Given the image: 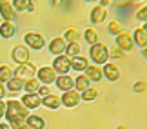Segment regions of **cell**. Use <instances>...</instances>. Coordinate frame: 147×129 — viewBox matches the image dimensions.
<instances>
[{
	"label": "cell",
	"mask_w": 147,
	"mask_h": 129,
	"mask_svg": "<svg viewBox=\"0 0 147 129\" xmlns=\"http://www.w3.org/2000/svg\"><path fill=\"white\" fill-rule=\"evenodd\" d=\"M29 113L31 111L26 109L20 100H16V98H7L5 100V116L4 118H5V122H9L13 129L24 126L27 116H29Z\"/></svg>",
	"instance_id": "obj_1"
},
{
	"label": "cell",
	"mask_w": 147,
	"mask_h": 129,
	"mask_svg": "<svg viewBox=\"0 0 147 129\" xmlns=\"http://www.w3.org/2000/svg\"><path fill=\"white\" fill-rule=\"evenodd\" d=\"M89 60H91V64L104 66L105 62L111 60L109 58V47L104 42H96L93 46H89Z\"/></svg>",
	"instance_id": "obj_2"
},
{
	"label": "cell",
	"mask_w": 147,
	"mask_h": 129,
	"mask_svg": "<svg viewBox=\"0 0 147 129\" xmlns=\"http://www.w3.org/2000/svg\"><path fill=\"white\" fill-rule=\"evenodd\" d=\"M46 36L38 31H26L24 33V46H27L31 51H42L46 47Z\"/></svg>",
	"instance_id": "obj_3"
},
{
	"label": "cell",
	"mask_w": 147,
	"mask_h": 129,
	"mask_svg": "<svg viewBox=\"0 0 147 129\" xmlns=\"http://www.w3.org/2000/svg\"><path fill=\"white\" fill-rule=\"evenodd\" d=\"M36 69H38V66L29 60V62L18 64V66L15 67V76L26 82V80H29V78H35L36 76Z\"/></svg>",
	"instance_id": "obj_4"
},
{
	"label": "cell",
	"mask_w": 147,
	"mask_h": 129,
	"mask_svg": "<svg viewBox=\"0 0 147 129\" xmlns=\"http://www.w3.org/2000/svg\"><path fill=\"white\" fill-rule=\"evenodd\" d=\"M62 98V105L67 109H76L82 102V93L76 91V89H69V91H64L60 95Z\"/></svg>",
	"instance_id": "obj_5"
},
{
	"label": "cell",
	"mask_w": 147,
	"mask_h": 129,
	"mask_svg": "<svg viewBox=\"0 0 147 129\" xmlns=\"http://www.w3.org/2000/svg\"><path fill=\"white\" fill-rule=\"evenodd\" d=\"M53 69L56 71V75H69L73 71V66H71V58L67 55H58V57L53 58Z\"/></svg>",
	"instance_id": "obj_6"
},
{
	"label": "cell",
	"mask_w": 147,
	"mask_h": 129,
	"mask_svg": "<svg viewBox=\"0 0 147 129\" xmlns=\"http://www.w3.org/2000/svg\"><path fill=\"white\" fill-rule=\"evenodd\" d=\"M56 71L53 69V66H40L36 69V78L40 80V84H46V86H51L56 80Z\"/></svg>",
	"instance_id": "obj_7"
},
{
	"label": "cell",
	"mask_w": 147,
	"mask_h": 129,
	"mask_svg": "<svg viewBox=\"0 0 147 129\" xmlns=\"http://www.w3.org/2000/svg\"><path fill=\"white\" fill-rule=\"evenodd\" d=\"M29 55H31V49L27 46H24V44H18V46H15L11 49V58H13V62L16 66L29 62Z\"/></svg>",
	"instance_id": "obj_8"
},
{
	"label": "cell",
	"mask_w": 147,
	"mask_h": 129,
	"mask_svg": "<svg viewBox=\"0 0 147 129\" xmlns=\"http://www.w3.org/2000/svg\"><path fill=\"white\" fill-rule=\"evenodd\" d=\"M115 40H116V46L120 47L123 53H129V51H133V49H134L133 33H129V31H122V33H118V35L115 36Z\"/></svg>",
	"instance_id": "obj_9"
},
{
	"label": "cell",
	"mask_w": 147,
	"mask_h": 129,
	"mask_svg": "<svg viewBox=\"0 0 147 129\" xmlns=\"http://www.w3.org/2000/svg\"><path fill=\"white\" fill-rule=\"evenodd\" d=\"M107 15H109V9L104 7V5H100V4H96L91 9V13H89V22H91L93 26L104 24V22L107 20Z\"/></svg>",
	"instance_id": "obj_10"
},
{
	"label": "cell",
	"mask_w": 147,
	"mask_h": 129,
	"mask_svg": "<svg viewBox=\"0 0 147 129\" xmlns=\"http://www.w3.org/2000/svg\"><path fill=\"white\" fill-rule=\"evenodd\" d=\"M20 102L24 104V107L29 109V111H35L38 107H42V97L38 93H26V95H22Z\"/></svg>",
	"instance_id": "obj_11"
},
{
	"label": "cell",
	"mask_w": 147,
	"mask_h": 129,
	"mask_svg": "<svg viewBox=\"0 0 147 129\" xmlns=\"http://www.w3.org/2000/svg\"><path fill=\"white\" fill-rule=\"evenodd\" d=\"M102 71H104V78H105V80H109V82H118V80H120L122 71H120V67H118L115 62H111V60L102 66Z\"/></svg>",
	"instance_id": "obj_12"
},
{
	"label": "cell",
	"mask_w": 147,
	"mask_h": 129,
	"mask_svg": "<svg viewBox=\"0 0 147 129\" xmlns=\"http://www.w3.org/2000/svg\"><path fill=\"white\" fill-rule=\"evenodd\" d=\"M0 16H2L4 22H15L16 9L13 7L11 0H0Z\"/></svg>",
	"instance_id": "obj_13"
},
{
	"label": "cell",
	"mask_w": 147,
	"mask_h": 129,
	"mask_svg": "<svg viewBox=\"0 0 147 129\" xmlns=\"http://www.w3.org/2000/svg\"><path fill=\"white\" fill-rule=\"evenodd\" d=\"M65 47H67V42L64 40V36H55L53 40L47 44V51L53 55V57L65 55Z\"/></svg>",
	"instance_id": "obj_14"
},
{
	"label": "cell",
	"mask_w": 147,
	"mask_h": 129,
	"mask_svg": "<svg viewBox=\"0 0 147 129\" xmlns=\"http://www.w3.org/2000/svg\"><path fill=\"white\" fill-rule=\"evenodd\" d=\"M86 76L91 80L93 84H98L100 80H104V71H102V66H96V64H89L87 69L84 71Z\"/></svg>",
	"instance_id": "obj_15"
},
{
	"label": "cell",
	"mask_w": 147,
	"mask_h": 129,
	"mask_svg": "<svg viewBox=\"0 0 147 129\" xmlns=\"http://www.w3.org/2000/svg\"><path fill=\"white\" fill-rule=\"evenodd\" d=\"M55 86L60 89L62 93L64 91H69V89H75V78L71 75H58L55 80Z\"/></svg>",
	"instance_id": "obj_16"
},
{
	"label": "cell",
	"mask_w": 147,
	"mask_h": 129,
	"mask_svg": "<svg viewBox=\"0 0 147 129\" xmlns=\"http://www.w3.org/2000/svg\"><path fill=\"white\" fill-rule=\"evenodd\" d=\"M42 105L46 109H51V111H56V109H60L62 107V98H60V95H47V97H44L42 98Z\"/></svg>",
	"instance_id": "obj_17"
},
{
	"label": "cell",
	"mask_w": 147,
	"mask_h": 129,
	"mask_svg": "<svg viewBox=\"0 0 147 129\" xmlns=\"http://www.w3.org/2000/svg\"><path fill=\"white\" fill-rule=\"evenodd\" d=\"M26 124L33 127V129H46L47 127V122L46 118H44L42 115H38V113H29V116H27V120H26Z\"/></svg>",
	"instance_id": "obj_18"
},
{
	"label": "cell",
	"mask_w": 147,
	"mask_h": 129,
	"mask_svg": "<svg viewBox=\"0 0 147 129\" xmlns=\"http://www.w3.org/2000/svg\"><path fill=\"white\" fill-rule=\"evenodd\" d=\"M91 64V60H89V57H84V55H78V57L71 58V66H73V71L76 73H84L87 69V66Z\"/></svg>",
	"instance_id": "obj_19"
},
{
	"label": "cell",
	"mask_w": 147,
	"mask_h": 129,
	"mask_svg": "<svg viewBox=\"0 0 147 129\" xmlns=\"http://www.w3.org/2000/svg\"><path fill=\"white\" fill-rule=\"evenodd\" d=\"M133 40H134V46H138L140 49L147 47V31L144 29L142 26L136 27V29L133 31Z\"/></svg>",
	"instance_id": "obj_20"
},
{
	"label": "cell",
	"mask_w": 147,
	"mask_h": 129,
	"mask_svg": "<svg viewBox=\"0 0 147 129\" xmlns=\"http://www.w3.org/2000/svg\"><path fill=\"white\" fill-rule=\"evenodd\" d=\"M15 33H16L15 22H0V36H2L4 40H9V38H13Z\"/></svg>",
	"instance_id": "obj_21"
},
{
	"label": "cell",
	"mask_w": 147,
	"mask_h": 129,
	"mask_svg": "<svg viewBox=\"0 0 147 129\" xmlns=\"http://www.w3.org/2000/svg\"><path fill=\"white\" fill-rule=\"evenodd\" d=\"M5 87H7V93L11 95V97H13V95L20 93V91H24V80H20V78L13 76L11 80L5 82Z\"/></svg>",
	"instance_id": "obj_22"
},
{
	"label": "cell",
	"mask_w": 147,
	"mask_h": 129,
	"mask_svg": "<svg viewBox=\"0 0 147 129\" xmlns=\"http://www.w3.org/2000/svg\"><path fill=\"white\" fill-rule=\"evenodd\" d=\"M89 86H93V82L86 76V73H78V75L75 76V89L76 91L82 93V91H86Z\"/></svg>",
	"instance_id": "obj_23"
},
{
	"label": "cell",
	"mask_w": 147,
	"mask_h": 129,
	"mask_svg": "<svg viewBox=\"0 0 147 129\" xmlns=\"http://www.w3.org/2000/svg\"><path fill=\"white\" fill-rule=\"evenodd\" d=\"M84 40H86V42L89 44V46H93V44L100 42V35H98V31L94 29L93 26L86 27V29H84Z\"/></svg>",
	"instance_id": "obj_24"
},
{
	"label": "cell",
	"mask_w": 147,
	"mask_h": 129,
	"mask_svg": "<svg viewBox=\"0 0 147 129\" xmlns=\"http://www.w3.org/2000/svg\"><path fill=\"white\" fill-rule=\"evenodd\" d=\"M98 87L96 86H89L86 91H82V102H94L98 98Z\"/></svg>",
	"instance_id": "obj_25"
},
{
	"label": "cell",
	"mask_w": 147,
	"mask_h": 129,
	"mask_svg": "<svg viewBox=\"0 0 147 129\" xmlns=\"http://www.w3.org/2000/svg\"><path fill=\"white\" fill-rule=\"evenodd\" d=\"M65 55L69 58H75L78 57V55H82V46H80V42H69L67 44V47H65Z\"/></svg>",
	"instance_id": "obj_26"
},
{
	"label": "cell",
	"mask_w": 147,
	"mask_h": 129,
	"mask_svg": "<svg viewBox=\"0 0 147 129\" xmlns=\"http://www.w3.org/2000/svg\"><path fill=\"white\" fill-rule=\"evenodd\" d=\"M107 31H109V35L116 36L118 33L123 31V24L118 18H111V22H107Z\"/></svg>",
	"instance_id": "obj_27"
},
{
	"label": "cell",
	"mask_w": 147,
	"mask_h": 129,
	"mask_svg": "<svg viewBox=\"0 0 147 129\" xmlns=\"http://www.w3.org/2000/svg\"><path fill=\"white\" fill-rule=\"evenodd\" d=\"M15 76V69L11 66H7V64H2L0 66V82H7V80H11V78Z\"/></svg>",
	"instance_id": "obj_28"
},
{
	"label": "cell",
	"mask_w": 147,
	"mask_h": 129,
	"mask_svg": "<svg viewBox=\"0 0 147 129\" xmlns=\"http://www.w3.org/2000/svg\"><path fill=\"white\" fill-rule=\"evenodd\" d=\"M40 80L35 76V78H29V80L24 82V91L26 93H38V89H40Z\"/></svg>",
	"instance_id": "obj_29"
},
{
	"label": "cell",
	"mask_w": 147,
	"mask_h": 129,
	"mask_svg": "<svg viewBox=\"0 0 147 129\" xmlns=\"http://www.w3.org/2000/svg\"><path fill=\"white\" fill-rule=\"evenodd\" d=\"M62 36H64V40H65L67 44H69V42H76L80 35H78V29H76V27H67V29L64 31V35H62Z\"/></svg>",
	"instance_id": "obj_30"
},
{
	"label": "cell",
	"mask_w": 147,
	"mask_h": 129,
	"mask_svg": "<svg viewBox=\"0 0 147 129\" xmlns=\"http://www.w3.org/2000/svg\"><path fill=\"white\" fill-rule=\"evenodd\" d=\"M134 16H136V20H140V22H147V4L140 5V7L134 11Z\"/></svg>",
	"instance_id": "obj_31"
},
{
	"label": "cell",
	"mask_w": 147,
	"mask_h": 129,
	"mask_svg": "<svg viewBox=\"0 0 147 129\" xmlns=\"http://www.w3.org/2000/svg\"><path fill=\"white\" fill-rule=\"evenodd\" d=\"M11 4H13V7L16 9V13H20V11H26L27 9L29 0H11Z\"/></svg>",
	"instance_id": "obj_32"
},
{
	"label": "cell",
	"mask_w": 147,
	"mask_h": 129,
	"mask_svg": "<svg viewBox=\"0 0 147 129\" xmlns=\"http://www.w3.org/2000/svg\"><path fill=\"white\" fill-rule=\"evenodd\" d=\"M123 55H125V53H123L118 46H113V47L109 49V58H111V60H118V58H122Z\"/></svg>",
	"instance_id": "obj_33"
},
{
	"label": "cell",
	"mask_w": 147,
	"mask_h": 129,
	"mask_svg": "<svg viewBox=\"0 0 147 129\" xmlns=\"http://www.w3.org/2000/svg\"><path fill=\"white\" fill-rule=\"evenodd\" d=\"M147 89V80H136L133 84V91L136 93V95H140V93H144Z\"/></svg>",
	"instance_id": "obj_34"
},
{
	"label": "cell",
	"mask_w": 147,
	"mask_h": 129,
	"mask_svg": "<svg viewBox=\"0 0 147 129\" xmlns=\"http://www.w3.org/2000/svg\"><path fill=\"white\" fill-rule=\"evenodd\" d=\"M38 95L44 98V97H47V95H51V86H46V84H42L40 89H38Z\"/></svg>",
	"instance_id": "obj_35"
},
{
	"label": "cell",
	"mask_w": 147,
	"mask_h": 129,
	"mask_svg": "<svg viewBox=\"0 0 147 129\" xmlns=\"http://www.w3.org/2000/svg\"><path fill=\"white\" fill-rule=\"evenodd\" d=\"M113 4L116 5V7H127V5H131V0H113Z\"/></svg>",
	"instance_id": "obj_36"
},
{
	"label": "cell",
	"mask_w": 147,
	"mask_h": 129,
	"mask_svg": "<svg viewBox=\"0 0 147 129\" xmlns=\"http://www.w3.org/2000/svg\"><path fill=\"white\" fill-rule=\"evenodd\" d=\"M7 87H5V84L4 82H0V100H5L7 98Z\"/></svg>",
	"instance_id": "obj_37"
},
{
	"label": "cell",
	"mask_w": 147,
	"mask_h": 129,
	"mask_svg": "<svg viewBox=\"0 0 147 129\" xmlns=\"http://www.w3.org/2000/svg\"><path fill=\"white\" fill-rule=\"evenodd\" d=\"M27 13H35V11H36V4L35 2H33V0H29V4H27Z\"/></svg>",
	"instance_id": "obj_38"
},
{
	"label": "cell",
	"mask_w": 147,
	"mask_h": 129,
	"mask_svg": "<svg viewBox=\"0 0 147 129\" xmlns=\"http://www.w3.org/2000/svg\"><path fill=\"white\" fill-rule=\"evenodd\" d=\"M5 116V100H0V120Z\"/></svg>",
	"instance_id": "obj_39"
},
{
	"label": "cell",
	"mask_w": 147,
	"mask_h": 129,
	"mask_svg": "<svg viewBox=\"0 0 147 129\" xmlns=\"http://www.w3.org/2000/svg\"><path fill=\"white\" fill-rule=\"evenodd\" d=\"M98 4L104 5V7H111V5H113V0H100Z\"/></svg>",
	"instance_id": "obj_40"
},
{
	"label": "cell",
	"mask_w": 147,
	"mask_h": 129,
	"mask_svg": "<svg viewBox=\"0 0 147 129\" xmlns=\"http://www.w3.org/2000/svg\"><path fill=\"white\" fill-rule=\"evenodd\" d=\"M0 129H13V127H11V124H9V122H0Z\"/></svg>",
	"instance_id": "obj_41"
},
{
	"label": "cell",
	"mask_w": 147,
	"mask_h": 129,
	"mask_svg": "<svg viewBox=\"0 0 147 129\" xmlns=\"http://www.w3.org/2000/svg\"><path fill=\"white\" fill-rule=\"evenodd\" d=\"M142 4H144V0H131V5H136V7H140Z\"/></svg>",
	"instance_id": "obj_42"
},
{
	"label": "cell",
	"mask_w": 147,
	"mask_h": 129,
	"mask_svg": "<svg viewBox=\"0 0 147 129\" xmlns=\"http://www.w3.org/2000/svg\"><path fill=\"white\" fill-rule=\"evenodd\" d=\"M62 2H64V0H51V4H53L55 7H58V5H60Z\"/></svg>",
	"instance_id": "obj_43"
},
{
	"label": "cell",
	"mask_w": 147,
	"mask_h": 129,
	"mask_svg": "<svg viewBox=\"0 0 147 129\" xmlns=\"http://www.w3.org/2000/svg\"><path fill=\"white\" fill-rule=\"evenodd\" d=\"M142 57L147 60V47H144V49H142Z\"/></svg>",
	"instance_id": "obj_44"
},
{
	"label": "cell",
	"mask_w": 147,
	"mask_h": 129,
	"mask_svg": "<svg viewBox=\"0 0 147 129\" xmlns=\"http://www.w3.org/2000/svg\"><path fill=\"white\" fill-rule=\"evenodd\" d=\"M16 129H33V127H29L27 124H24V126H20V127H16Z\"/></svg>",
	"instance_id": "obj_45"
},
{
	"label": "cell",
	"mask_w": 147,
	"mask_h": 129,
	"mask_svg": "<svg viewBox=\"0 0 147 129\" xmlns=\"http://www.w3.org/2000/svg\"><path fill=\"white\" fill-rule=\"evenodd\" d=\"M86 2H89V4H98L100 0H86Z\"/></svg>",
	"instance_id": "obj_46"
},
{
	"label": "cell",
	"mask_w": 147,
	"mask_h": 129,
	"mask_svg": "<svg viewBox=\"0 0 147 129\" xmlns=\"http://www.w3.org/2000/svg\"><path fill=\"white\" fill-rule=\"evenodd\" d=\"M116 129H127V126H125V124H122V126H118Z\"/></svg>",
	"instance_id": "obj_47"
},
{
	"label": "cell",
	"mask_w": 147,
	"mask_h": 129,
	"mask_svg": "<svg viewBox=\"0 0 147 129\" xmlns=\"http://www.w3.org/2000/svg\"><path fill=\"white\" fill-rule=\"evenodd\" d=\"M142 27H144V29L147 31V22H144V26H142Z\"/></svg>",
	"instance_id": "obj_48"
}]
</instances>
